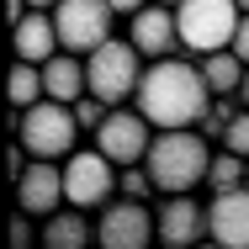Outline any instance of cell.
<instances>
[{"label": "cell", "mask_w": 249, "mask_h": 249, "mask_svg": "<svg viewBox=\"0 0 249 249\" xmlns=\"http://www.w3.org/2000/svg\"><path fill=\"white\" fill-rule=\"evenodd\" d=\"M43 96H48V85H43V64L16 58V64H11V106L27 111V106H37Z\"/></svg>", "instance_id": "cell-18"}, {"label": "cell", "mask_w": 249, "mask_h": 249, "mask_svg": "<svg viewBox=\"0 0 249 249\" xmlns=\"http://www.w3.org/2000/svg\"><path fill=\"white\" fill-rule=\"evenodd\" d=\"M27 5H37V11H53V5H58V0H27Z\"/></svg>", "instance_id": "cell-27"}, {"label": "cell", "mask_w": 249, "mask_h": 249, "mask_svg": "<svg viewBox=\"0 0 249 249\" xmlns=\"http://www.w3.org/2000/svg\"><path fill=\"white\" fill-rule=\"evenodd\" d=\"M106 111H111V106H106L101 96H90V90L74 101V117H80V127H85V133H96L101 122H106Z\"/></svg>", "instance_id": "cell-22"}, {"label": "cell", "mask_w": 249, "mask_h": 249, "mask_svg": "<svg viewBox=\"0 0 249 249\" xmlns=\"http://www.w3.org/2000/svg\"><path fill=\"white\" fill-rule=\"evenodd\" d=\"M159 239V223H154V207L143 196H117L96 207V244L101 249H149Z\"/></svg>", "instance_id": "cell-6"}, {"label": "cell", "mask_w": 249, "mask_h": 249, "mask_svg": "<svg viewBox=\"0 0 249 249\" xmlns=\"http://www.w3.org/2000/svg\"><path fill=\"white\" fill-rule=\"evenodd\" d=\"M11 133L27 143L32 159H69L85 127H80V117H74V106H69V101L43 96L37 106H27V111H16V106H11Z\"/></svg>", "instance_id": "cell-3"}, {"label": "cell", "mask_w": 249, "mask_h": 249, "mask_svg": "<svg viewBox=\"0 0 249 249\" xmlns=\"http://www.w3.org/2000/svg\"><path fill=\"white\" fill-rule=\"evenodd\" d=\"M11 48H16V58H32V64H48L53 53L64 48L58 43V21H53V11H27L16 27H11Z\"/></svg>", "instance_id": "cell-14"}, {"label": "cell", "mask_w": 249, "mask_h": 249, "mask_svg": "<svg viewBox=\"0 0 249 249\" xmlns=\"http://www.w3.org/2000/svg\"><path fill=\"white\" fill-rule=\"evenodd\" d=\"M53 21H58V43L85 58L90 48H101L111 37L117 11H111V0H58L53 5Z\"/></svg>", "instance_id": "cell-8"}, {"label": "cell", "mask_w": 249, "mask_h": 249, "mask_svg": "<svg viewBox=\"0 0 249 249\" xmlns=\"http://www.w3.org/2000/svg\"><path fill=\"white\" fill-rule=\"evenodd\" d=\"M239 186H249V159L233 149L212 154V164H207V191L217 196V191H239Z\"/></svg>", "instance_id": "cell-19"}, {"label": "cell", "mask_w": 249, "mask_h": 249, "mask_svg": "<svg viewBox=\"0 0 249 249\" xmlns=\"http://www.w3.org/2000/svg\"><path fill=\"white\" fill-rule=\"evenodd\" d=\"M207 143L212 138L207 133H191V127H159L149 154H143V164H149V175H154V191L159 196H175V191L207 186V164H212V149Z\"/></svg>", "instance_id": "cell-2"}, {"label": "cell", "mask_w": 249, "mask_h": 249, "mask_svg": "<svg viewBox=\"0 0 249 249\" xmlns=\"http://www.w3.org/2000/svg\"><path fill=\"white\" fill-rule=\"evenodd\" d=\"M159 5H180V0H159Z\"/></svg>", "instance_id": "cell-28"}, {"label": "cell", "mask_w": 249, "mask_h": 249, "mask_svg": "<svg viewBox=\"0 0 249 249\" xmlns=\"http://www.w3.org/2000/svg\"><path fill=\"white\" fill-rule=\"evenodd\" d=\"M207 239L223 249H249V186L217 191L207 201Z\"/></svg>", "instance_id": "cell-13"}, {"label": "cell", "mask_w": 249, "mask_h": 249, "mask_svg": "<svg viewBox=\"0 0 249 249\" xmlns=\"http://www.w3.org/2000/svg\"><path fill=\"white\" fill-rule=\"evenodd\" d=\"M149 58L138 53L133 37H106L101 48L85 53V74H90V96H101L106 106H127L138 96V80H143Z\"/></svg>", "instance_id": "cell-4"}, {"label": "cell", "mask_w": 249, "mask_h": 249, "mask_svg": "<svg viewBox=\"0 0 249 249\" xmlns=\"http://www.w3.org/2000/svg\"><path fill=\"white\" fill-rule=\"evenodd\" d=\"M196 64H201V80H207V90H212V96H239V85H244V69H249V64H244L233 48L201 53Z\"/></svg>", "instance_id": "cell-17"}, {"label": "cell", "mask_w": 249, "mask_h": 249, "mask_svg": "<svg viewBox=\"0 0 249 249\" xmlns=\"http://www.w3.org/2000/svg\"><path fill=\"white\" fill-rule=\"evenodd\" d=\"M43 85H48V96H53V101H69V106H74V101L90 90L85 58H80V53H69V48H58L48 64H43Z\"/></svg>", "instance_id": "cell-16"}, {"label": "cell", "mask_w": 249, "mask_h": 249, "mask_svg": "<svg viewBox=\"0 0 249 249\" xmlns=\"http://www.w3.org/2000/svg\"><path fill=\"white\" fill-rule=\"evenodd\" d=\"M143 5H149V0H111V11H117V16H133V11H143Z\"/></svg>", "instance_id": "cell-25"}, {"label": "cell", "mask_w": 249, "mask_h": 249, "mask_svg": "<svg viewBox=\"0 0 249 249\" xmlns=\"http://www.w3.org/2000/svg\"><path fill=\"white\" fill-rule=\"evenodd\" d=\"M133 106L154 127H196L207 117V106H212V90L201 80V64L180 58V53H164V58H149Z\"/></svg>", "instance_id": "cell-1"}, {"label": "cell", "mask_w": 249, "mask_h": 249, "mask_svg": "<svg viewBox=\"0 0 249 249\" xmlns=\"http://www.w3.org/2000/svg\"><path fill=\"white\" fill-rule=\"evenodd\" d=\"M154 133H159V127H154L138 106H111V111H106V122L90 133V143H96L106 159H117V164H143Z\"/></svg>", "instance_id": "cell-9"}, {"label": "cell", "mask_w": 249, "mask_h": 249, "mask_svg": "<svg viewBox=\"0 0 249 249\" xmlns=\"http://www.w3.org/2000/svg\"><path fill=\"white\" fill-rule=\"evenodd\" d=\"M239 101L249 106V69H244V85H239Z\"/></svg>", "instance_id": "cell-26"}, {"label": "cell", "mask_w": 249, "mask_h": 249, "mask_svg": "<svg viewBox=\"0 0 249 249\" xmlns=\"http://www.w3.org/2000/svg\"><path fill=\"white\" fill-rule=\"evenodd\" d=\"M127 37L138 43L143 58H164V53H180V27H175V5H159L149 0L143 11L127 16Z\"/></svg>", "instance_id": "cell-12"}, {"label": "cell", "mask_w": 249, "mask_h": 249, "mask_svg": "<svg viewBox=\"0 0 249 249\" xmlns=\"http://www.w3.org/2000/svg\"><path fill=\"white\" fill-rule=\"evenodd\" d=\"M117 191H122V196H159V191H154V175H149V164H122V180H117Z\"/></svg>", "instance_id": "cell-20"}, {"label": "cell", "mask_w": 249, "mask_h": 249, "mask_svg": "<svg viewBox=\"0 0 249 249\" xmlns=\"http://www.w3.org/2000/svg\"><path fill=\"white\" fill-rule=\"evenodd\" d=\"M217 143H223V149H233V154H244V159H249V106H239V111H233V122L223 127V138H217Z\"/></svg>", "instance_id": "cell-21"}, {"label": "cell", "mask_w": 249, "mask_h": 249, "mask_svg": "<svg viewBox=\"0 0 249 249\" xmlns=\"http://www.w3.org/2000/svg\"><path fill=\"white\" fill-rule=\"evenodd\" d=\"M228 48H233V53H239V58L249 64V11L239 16V32H233V43H228Z\"/></svg>", "instance_id": "cell-23"}, {"label": "cell", "mask_w": 249, "mask_h": 249, "mask_svg": "<svg viewBox=\"0 0 249 249\" xmlns=\"http://www.w3.org/2000/svg\"><path fill=\"white\" fill-rule=\"evenodd\" d=\"M64 159H27V170L16 175V207L32 217H53L64 207Z\"/></svg>", "instance_id": "cell-10"}, {"label": "cell", "mask_w": 249, "mask_h": 249, "mask_svg": "<svg viewBox=\"0 0 249 249\" xmlns=\"http://www.w3.org/2000/svg\"><path fill=\"white\" fill-rule=\"evenodd\" d=\"M117 180H122V164L106 159L96 143H90V149H74L64 159V196H69V207L96 212L101 201L117 196Z\"/></svg>", "instance_id": "cell-7"}, {"label": "cell", "mask_w": 249, "mask_h": 249, "mask_svg": "<svg viewBox=\"0 0 249 249\" xmlns=\"http://www.w3.org/2000/svg\"><path fill=\"white\" fill-rule=\"evenodd\" d=\"M27 217H32V212H21V217L11 223V244H16V249H27V244H32V223H27Z\"/></svg>", "instance_id": "cell-24"}, {"label": "cell", "mask_w": 249, "mask_h": 249, "mask_svg": "<svg viewBox=\"0 0 249 249\" xmlns=\"http://www.w3.org/2000/svg\"><path fill=\"white\" fill-rule=\"evenodd\" d=\"M154 223H159V244L164 249H191V244L207 239V207H201L191 191L164 196L159 212H154Z\"/></svg>", "instance_id": "cell-11"}, {"label": "cell", "mask_w": 249, "mask_h": 249, "mask_svg": "<svg viewBox=\"0 0 249 249\" xmlns=\"http://www.w3.org/2000/svg\"><path fill=\"white\" fill-rule=\"evenodd\" d=\"M239 11H249V0H239Z\"/></svg>", "instance_id": "cell-29"}, {"label": "cell", "mask_w": 249, "mask_h": 249, "mask_svg": "<svg viewBox=\"0 0 249 249\" xmlns=\"http://www.w3.org/2000/svg\"><path fill=\"white\" fill-rule=\"evenodd\" d=\"M43 244L48 249H85L96 244V217H85V207H58L53 217H43Z\"/></svg>", "instance_id": "cell-15"}, {"label": "cell", "mask_w": 249, "mask_h": 249, "mask_svg": "<svg viewBox=\"0 0 249 249\" xmlns=\"http://www.w3.org/2000/svg\"><path fill=\"white\" fill-rule=\"evenodd\" d=\"M239 0H180L175 5V27H180V53H217L233 43L239 32Z\"/></svg>", "instance_id": "cell-5"}]
</instances>
